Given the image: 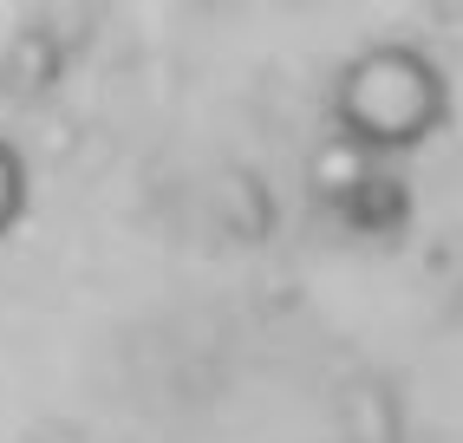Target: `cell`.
Listing matches in <instances>:
<instances>
[{"instance_id":"obj_1","label":"cell","mask_w":463,"mask_h":443,"mask_svg":"<svg viewBox=\"0 0 463 443\" xmlns=\"http://www.w3.org/2000/svg\"><path fill=\"white\" fill-rule=\"evenodd\" d=\"M444 72L418 46H373L333 85V124L365 150H418L444 124Z\"/></svg>"},{"instance_id":"obj_2","label":"cell","mask_w":463,"mask_h":443,"mask_svg":"<svg viewBox=\"0 0 463 443\" xmlns=\"http://www.w3.org/2000/svg\"><path fill=\"white\" fill-rule=\"evenodd\" d=\"M365 156H373V150L353 144L346 131H333L326 144H314V150H307V183H314V196H326V203L359 196V189L373 183V176H365Z\"/></svg>"},{"instance_id":"obj_3","label":"cell","mask_w":463,"mask_h":443,"mask_svg":"<svg viewBox=\"0 0 463 443\" xmlns=\"http://www.w3.org/2000/svg\"><path fill=\"white\" fill-rule=\"evenodd\" d=\"M20 209H26V164L14 156V144L0 137V235L20 222Z\"/></svg>"}]
</instances>
